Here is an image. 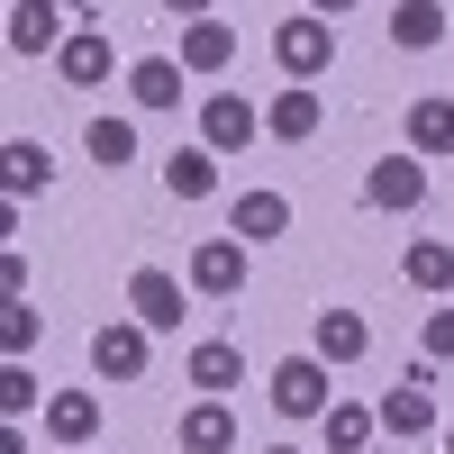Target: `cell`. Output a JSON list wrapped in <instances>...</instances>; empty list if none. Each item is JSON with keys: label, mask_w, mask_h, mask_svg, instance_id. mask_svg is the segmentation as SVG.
I'll return each mask as SVG.
<instances>
[{"label": "cell", "mask_w": 454, "mask_h": 454, "mask_svg": "<svg viewBox=\"0 0 454 454\" xmlns=\"http://www.w3.org/2000/svg\"><path fill=\"white\" fill-rule=\"evenodd\" d=\"M273 64H282V82H318V73L336 64V19H318V10L282 19L273 27Z\"/></svg>", "instance_id": "cell-1"}, {"label": "cell", "mask_w": 454, "mask_h": 454, "mask_svg": "<svg viewBox=\"0 0 454 454\" xmlns=\"http://www.w3.org/2000/svg\"><path fill=\"white\" fill-rule=\"evenodd\" d=\"M382 436H400V445H409V436H445V427H436V364H427V355L409 364V382L382 391Z\"/></svg>", "instance_id": "cell-2"}, {"label": "cell", "mask_w": 454, "mask_h": 454, "mask_svg": "<svg viewBox=\"0 0 454 454\" xmlns=\"http://www.w3.org/2000/svg\"><path fill=\"white\" fill-rule=\"evenodd\" d=\"M145 355H155V327L145 318H100L91 327V372L100 382H145Z\"/></svg>", "instance_id": "cell-3"}, {"label": "cell", "mask_w": 454, "mask_h": 454, "mask_svg": "<svg viewBox=\"0 0 454 454\" xmlns=\"http://www.w3.org/2000/svg\"><path fill=\"white\" fill-rule=\"evenodd\" d=\"M182 309H192V282H182V273H164V263H137V273H128V318H145L155 336H173Z\"/></svg>", "instance_id": "cell-4"}, {"label": "cell", "mask_w": 454, "mask_h": 454, "mask_svg": "<svg viewBox=\"0 0 454 454\" xmlns=\"http://www.w3.org/2000/svg\"><path fill=\"white\" fill-rule=\"evenodd\" d=\"M273 409H282V419H327V409H336L327 364H318V355H282V364H273Z\"/></svg>", "instance_id": "cell-5"}, {"label": "cell", "mask_w": 454, "mask_h": 454, "mask_svg": "<svg viewBox=\"0 0 454 454\" xmlns=\"http://www.w3.org/2000/svg\"><path fill=\"white\" fill-rule=\"evenodd\" d=\"M246 254H254L246 237H200L192 263H182V282H192L200 300H237V291H246Z\"/></svg>", "instance_id": "cell-6"}, {"label": "cell", "mask_w": 454, "mask_h": 454, "mask_svg": "<svg viewBox=\"0 0 454 454\" xmlns=\"http://www.w3.org/2000/svg\"><path fill=\"white\" fill-rule=\"evenodd\" d=\"M419 200H427V164H419V155H382V164L364 173V209H382V218H409Z\"/></svg>", "instance_id": "cell-7"}, {"label": "cell", "mask_w": 454, "mask_h": 454, "mask_svg": "<svg viewBox=\"0 0 454 454\" xmlns=\"http://www.w3.org/2000/svg\"><path fill=\"white\" fill-rule=\"evenodd\" d=\"M64 0H10V55H64Z\"/></svg>", "instance_id": "cell-8"}, {"label": "cell", "mask_w": 454, "mask_h": 454, "mask_svg": "<svg viewBox=\"0 0 454 454\" xmlns=\"http://www.w3.org/2000/svg\"><path fill=\"white\" fill-rule=\"evenodd\" d=\"M200 145H209V155L254 145V100H246V91H209V100H200Z\"/></svg>", "instance_id": "cell-9"}, {"label": "cell", "mask_w": 454, "mask_h": 454, "mask_svg": "<svg viewBox=\"0 0 454 454\" xmlns=\"http://www.w3.org/2000/svg\"><path fill=\"white\" fill-rule=\"evenodd\" d=\"M182 454H237V409L227 400H192L182 409V427H173Z\"/></svg>", "instance_id": "cell-10"}, {"label": "cell", "mask_w": 454, "mask_h": 454, "mask_svg": "<svg viewBox=\"0 0 454 454\" xmlns=\"http://www.w3.org/2000/svg\"><path fill=\"white\" fill-rule=\"evenodd\" d=\"M109 64H119V55H109V27H73V36H64V55H55V73H64L73 91H100V82H109Z\"/></svg>", "instance_id": "cell-11"}, {"label": "cell", "mask_w": 454, "mask_h": 454, "mask_svg": "<svg viewBox=\"0 0 454 454\" xmlns=\"http://www.w3.org/2000/svg\"><path fill=\"white\" fill-rule=\"evenodd\" d=\"M318 119H327V100H318L309 82H291V91H273V109H263V137L309 145V137H318Z\"/></svg>", "instance_id": "cell-12"}, {"label": "cell", "mask_w": 454, "mask_h": 454, "mask_svg": "<svg viewBox=\"0 0 454 454\" xmlns=\"http://www.w3.org/2000/svg\"><path fill=\"white\" fill-rule=\"evenodd\" d=\"M282 227H291V200H282V192H237V200H227V237H246V246H273Z\"/></svg>", "instance_id": "cell-13"}, {"label": "cell", "mask_w": 454, "mask_h": 454, "mask_svg": "<svg viewBox=\"0 0 454 454\" xmlns=\"http://www.w3.org/2000/svg\"><path fill=\"white\" fill-rule=\"evenodd\" d=\"M182 372H192V382H200V400H227V391L246 382V355L227 346V336H200V346L182 355Z\"/></svg>", "instance_id": "cell-14"}, {"label": "cell", "mask_w": 454, "mask_h": 454, "mask_svg": "<svg viewBox=\"0 0 454 454\" xmlns=\"http://www.w3.org/2000/svg\"><path fill=\"white\" fill-rule=\"evenodd\" d=\"M309 355H318V364H364V355H372V327H364L355 309H318Z\"/></svg>", "instance_id": "cell-15"}, {"label": "cell", "mask_w": 454, "mask_h": 454, "mask_svg": "<svg viewBox=\"0 0 454 454\" xmlns=\"http://www.w3.org/2000/svg\"><path fill=\"white\" fill-rule=\"evenodd\" d=\"M46 436H55L64 454H91V436H100V400H91V391H55V400H46Z\"/></svg>", "instance_id": "cell-16"}, {"label": "cell", "mask_w": 454, "mask_h": 454, "mask_svg": "<svg viewBox=\"0 0 454 454\" xmlns=\"http://www.w3.org/2000/svg\"><path fill=\"white\" fill-rule=\"evenodd\" d=\"M409 155H419V164L454 155V100H445V91H427V100H409Z\"/></svg>", "instance_id": "cell-17"}, {"label": "cell", "mask_w": 454, "mask_h": 454, "mask_svg": "<svg viewBox=\"0 0 454 454\" xmlns=\"http://www.w3.org/2000/svg\"><path fill=\"white\" fill-rule=\"evenodd\" d=\"M128 100L137 109H182V55H137L128 64Z\"/></svg>", "instance_id": "cell-18"}, {"label": "cell", "mask_w": 454, "mask_h": 454, "mask_svg": "<svg viewBox=\"0 0 454 454\" xmlns=\"http://www.w3.org/2000/svg\"><path fill=\"white\" fill-rule=\"evenodd\" d=\"M0 182H10V209H19L27 192H46V182H55V155H46L36 137H10V145H0Z\"/></svg>", "instance_id": "cell-19"}, {"label": "cell", "mask_w": 454, "mask_h": 454, "mask_svg": "<svg viewBox=\"0 0 454 454\" xmlns=\"http://www.w3.org/2000/svg\"><path fill=\"white\" fill-rule=\"evenodd\" d=\"M237 64V27L227 19H192L182 27V73H227Z\"/></svg>", "instance_id": "cell-20"}, {"label": "cell", "mask_w": 454, "mask_h": 454, "mask_svg": "<svg viewBox=\"0 0 454 454\" xmlns=\"http://www.w3.org/2000/svg\"><path fill=\"white\" fill-rule=\"evenodd\" d=\"M400 282L427 291V300H445V291H454V246H445V237H419V246L400 254Z\"/></svg>", "instance_id": "cell-21"}, {"label": "cell", "mask_w": 454, "mask_h": 454, "mask_svg": "<svg viewBox=\"0 0 454 454\" xmlns=\"http://www.w3.org/2000/svg\"><path fill=\"white\" fill-rule=\"evenodd\" d=\"M164 192L173 200H209L218 192V155H209V145H173V155H164Z\"/></svg>", "instance_id": "cell-22"}, {"label": "cell", "mask_w": 454, "mask_h": 454, "mask_svg": "<svg viewBox=\"0 0 454 454\" xmlns=\"http://www.w3.org/2000/svg\"><path fill=\"white\" fill-rule=\"evenodd\" d=\"M391 46H409V55L445 46V0H400L391 10Z\"/></svg>", "instance_id": "cell-23"}, {"label": "cell", "mask_w": 454, "mask_h": 454, "mask_svg": "<svg viewBox=\"0 0 454 454\" xmlns=\"http://www.w3.org/2000/svg\"><path fill=\"white\" fill-rule=\"evenodd\" d=\"M372 436H382V409H355V400L327 409V454H372Z\"/></svg>", "instance_id": "cell-24"}, {"label": "cell", "mask_w": 454, "mask_h": 454, "mask_svg": "<svg viewBox=\"0 0 454 454\" xmlns=\"http://www.w3.org/2000/svg\"><path fill=\"white\" fill-rule=\"evenodd\" d=\"M82 145H91L100 173H119V164H137V119H109V109H100V119L82 128Z\"/></svg>", "instance_id": "cell-25"}, {"label": "cell", "mask_w": 454, "mask_h": 454, "mask_svg": "<svg viewBox=\"0 0 454 454\" xmlns=\"http://www.w3.org/2000/svg\"><path fill=\"white\" fill-rule=\"evenodd\" d=\"M27 346H36V309H27V300H10V309H0V355L27 364Z\"/></svg>", "instance_id": "cell-26"}, {"label": "cell", "mask_w": 454, "mask_h": 454, "mask_svg": "<svg viewBox=\"0 0 454 454\" xmlns=\"http://www.w3.org/2000/svg\"><path fill=\"white\" fill-rule=\"evenodd\" d=\"M36 409V372L27 364H0V419H27Z\"/></svg>", "instance_id": "cell-27"}, {"label": "cell", "mask_w": 454, "mask_h": 454, "mask_svg": "<svg viewBox=\"0 0 454 454\" xmlns=\"http://www.w3.org/2000/svg\"><path fill=\"white\" fill-rule=\"evenodd\" d=\"M419 346H427V364H454V309H427V327H419Z\"/></svg>", "instance_id": "cell-28"}, {"label": "cell", "mask_w": 454, "mask_h": 454, "mask_svg": "<svg viewBox=\"0 0 454 454\" xmlns=\"http://www.w3.org/2000/svg\"><path fill=\"white\" fill-rule=\"evenodd\" d=\"M164 10H173L182 27H192V19H209V10H218V0H164Z\"/></svg>", "instance_id": "cell-29"}, {"label": "cell", "mask_w": 454, "mask_h": 454, "mask_svg": "<svg viewBox=\"0 0 454 454\" xmlns=\"http://www.w3.org/2000/svg\"><path fill=\"white\" fill-rule=\"evenodd\" d=\"M309 10H318V19H346V10H355V0H309Z\"/></svg>", "instance_id": "cell-30"}, {"label": "cell", "mask_w": 454, "mask_h": 454, "mask_svg": "<svg viewBox=\"0 0 454 454\" xmlns=\"http://www.w3.org/2000/svg\"><path fill=\"white\" fill-rule=\"evenodd\" d=\"M263 454H300V445H263Z\"/></svg>", "instance_id": "cell-31"}, {"label": "cell", "mask_w": 454, "mask_h": 454, "mask_svg": "<svg viewBox=\"0 0 454 454\" xmlns=\"http://www.w3.org/2000/svg\"><path fill=\"white\" fill-rule=\"evenodd\" d=\"M445 454H454V427H445Z\"/></svg>", "instance_id": "cell-32"}]
</instances>
